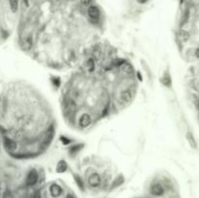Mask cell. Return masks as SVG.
<instances>
[{
  "label": "cell",
  "instance_id": "obj_7",
  "mask_svg": "<svg viewBox=\"0 0 199 198\" xmlns=\"http://www.w3.org/2000/svg\"><path fill=\"white\" fill-rule=\"evenodd\" d=\"M82 5H84L85 7H90L91 6V3H92V0H80Z\"/></svg>",
  "mask_w": 199,
  "mask_h": 198
},
{
  "label": "cell",
  "instance_id": "obj_3",
  "mask_svg": "<svg viewBox=\"0 0 199 198\" xmlns=\"http://www.w3.org/2000/svg\"><path fill=\"white\" fill-rule=\"evenodd\" d=\"M150 193L154 197H161L165 193V187L160 182H154L150 187Z\"/></svg>",
  "mask_w": 199,
  "mask_h": 198
},
{
  "label": "cell",
  "instance_id": "obj_1",
  "mask_svg": "<svg viewBox=\"0 0 199 198\" xmlns=\"http://www.w3.org/2000/svg\"><path fill=\"white\" fill-rule=\"evenodd\" d=\"M103 52L98 45L91 48L63 90V114L79 130L88 129L105 117L129 106L136 95L132 65L107 50Z\"/></svg>",
  "mask_w": 199,
  "mask_h": 198
},
{
  "label": "cell",
  "instance_id": "obj_2",
  "mask_svg": "<svg viewBox=\"0 0 199 198\" xmlns=\"http://www.w3.org/2000/svg\"><path fill=\"white\" fill-rule=\"evenodd\" d=\"M3 147L15 157L29 158L43 154L55 136L50 107L28 85L13 84L2 93Z\"/></svg>",
  "mask_w": 199,
  "mask_h": 198
},
{
  "label": "cell",
  "instance_id": "obj_8",
  "mask_svg": "<svg viewBox=\"0 0 199 198\" xmlns=\"http://www.w3.org/2000/svg\"><path fill=\"white\" fill-rule=\"evenodd\" d=\"M139 2H141V3H145V2H147L148 0H138Z\"/></svg>",
  "mask_w": 199,
  "mask_h": 198
},
{
  "label": "cell",
  "instance_id": "obj_6",
  "mask_svg": "<svg viewBox=\"0 0 199 198\" xmlns=\"http://www.w3.org/2000/svg\"><path fill=\"white\" fill-rule=\"evenodd\" d=\"M10 10L13 13H16L18 11V6H19V0H9Z\"/></svg>",
  "mask_w": 199,
  "mask_h": 198
},
{
  "label": "cell",
  "instance_id": "obj_5",
  "mask_svg": "<svg viewBox=\"0 0 199 198\" xmlns=\"http://www.w3.org/2000/svg\"><path fill=\"white\" fill-rule=\"evenodd\" d=\"M38 182V174L35 170H32L30 171V173L28 174V176L26 177V184L27 187H33L34 185H36Z\"/></svg>",
  "mask_w": 199,
  "mask_h": 198
},
{
  "label": "cell",
  "instance_id": "obj_4",
  "mask_svg": "<svg viewBox=\"0 0 199 198\" xmlns=\"http://www.w3.org/2000/svg\"><path fill=\"white\" fill-rule=\"evenodd\" d=\"M88 185H90L91 187H98L101 185L102 180H101V177L99 176L98 174L93 173L88 177Z\"/></svg>",
  "mask_w": 199,
  "mask_h": 198
}]
</instances>
